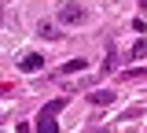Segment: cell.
I'll return each mask as SVG.
<instances>
[{
    "instance_id": "obj_1",
    "label": "cell",
    "mask_w": 147,
    "mask_h": 133,
    "mask_svg": "<svg viewBox=\"0 0 147 133\" xmlns=\"http://www.w3.org/2000/svg\"><path fill=\"white\" fill-rule=\"evenodd\" d=\"M55 22H63V26H81V22H88V8L77 4V0H66V4L59 8Z\"/></svg>"
},
{
    "instance_id": "obj_2",
    "label": "cell",
    "mask_w": 147,
    "mask_h": 133,
    "mask_svg": "<svg viewBox=\"0 0 147 133\" xmlns=\"http://www.w3.org/2000/svg\"><path fill=\"white\" fill-rule=\"evenodd\" d=\"M63 111V100H52V104H44L40 111H37V133H59V122H55V115Z\"/></svg>"
},
{
    "instance_id": "obj_3",
    "label": "cell",
    "mask_w": 147,
    "mask_h": 133,
    "mask_svg": "<svg viewBox=\"0 0 147 133\" xmlns=\"http://www.w3.org/2000/svg\"><path fill=\"white\" fill-rule=\"evenodd\" d=\"M88 104H92V107H107V104H114V89H92V93H88Z\"/></svg>"
},
{
    "instance_id": "obj_4",
    "label": "cell",
    "mask_w": 147,
    "mask_h": 133,
    "mask_svg": "<svg viewBox=\"0 0 147 133\" xmlns=\"http://www.w3.org/2000/svg\"><path fill=\"white\" fill-rule=\"evenodd\" d=\"M18 67H22L26 74H33V70H40V67H44V56H40V52H30V56L18 59Z\"/></svg>"
},
{
    "instance_id": "obj_5",
    "label": "cell",
    "mask_w": 147,
    "mask_h": 133,
    "mask_svg": "<svg viewBox=\"0 0 147 133\" xmlns=\"http://www.w3.org/2000/svg\"><path fill=\"white\" fill-rule=\"evenodd\" d=\"M85 67H88L85 59H70V63H63V67H59V74H77V70H85Z\"/></svg>"
},
{
    "instance_id": "obj_6",
    "label": "cell",
    "mask_w": 147,
    "mask_h": 133,
    "mask_svg": "<svg viewBox=\"0 0 147 133\" xmlns=\"http://www.w3.org/2000/svg\"><path fill=\"white\" fill-rule=\"evenodd\" d=\"M37 33H40L44 41H55V37H59V30H55L52 22H40V26H37Z\"/></svg>"
},
{
    "instance_id": "obj_7",
    "label": "cell",
    "mask_w": 147,
    "mask_h": 133,
    "mask_svg": "<svg viewBox=\"0 0 147 133\" xmlns=\"http://www.w3.org/2000/svg\"><path fill=\"white\" fill-rule=\"evenodd\" d=\"M129 56H132V59H144V56H147V37H140V41H136Z\"/></svg>"
},
{
    "instance_id": "obj_8",
    "label": "cell",
    "mask_w": 147,
    "mask_h": 133,
    "mask_svg": "<svg viewBox=\"0 0 147 133\" xmlns=\"http://www.w3.org/2000/svg\"><path fill=\"white\" fill-rule=\"evenodd\" d=\"M140 8H144V11H147V0H140Z\"/></svg>"
},
{
    "instance_id": "obj_9",
    "label": "cell",
    "mask_w": 147,
    "mask_h": 133,
    "mask_svg": "<svg viewBox=\"0 0 147 133\" xmlns=\"http://www.w3.org/2000/svg\"><path fill=\"white\" fill-rule=\"evenodd\" d=\"M92 133H99V130H92ZM103 133H107V130H103Z\"/></svg>"
}]
</instances>
